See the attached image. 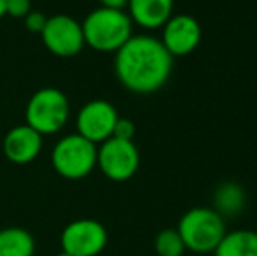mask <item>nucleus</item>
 Segmentation results:
<instances>
[{
  "label": "nucleus",
  "instance_id": "14",
  "mask_svg": "<svg viewBox=\"0 0 257 256\" xmlns=\"http://www.w3.org/2000/svg\"><path fill=\"white\" fill-rule=\"evenodd\" d=\"M212 200L213 211L219 212L222 218H231V216H238L243 211L245 204H247V195L238 183L227 181L217 186Z\"/></svg>",
  "mask_w": 257,
  "mask_h": 256
},
{
  "label": "nucleus",
  "instance_id": "20",
  "mask_svg": "<svg viewBox=\"0 0 257 256\" xmlns=\"http://www.w3.org/2000/svg\"><path fill=\"white\" fill-rule=\"evenodd\" d=\"M102 7H107V9H119L122 11L126 6H128V0H100Z\"/></svg>",
  "mask_w": 257,
  "mask_h": 256
},
{
  "label": "nucleus",
  "instance_id": "4",
  "mask_svg": "<svg viewBox=\"0 0 257 256\" xmlns=\"http://www.w3.org/2000/svg\"><path fill=\"white\" fill-rule=\"evenodd\" d=\"M96 144L79 133L60 139L51 153L54 170L65 179H82L96 167Z\"/></svg>",
  "mask_w": 257,
  "mask_h": 256
},
{
  "label": "nucleus",
  "instance_id": "17",
  "mask_svg": "<svg viewBox=\"0 0 257 256\" xmlns=\"http://www.w3.org/2000/svg\"><path fill=\"white\" fill-rule=\"evenodd\" d=\"M112 137L122 140H133V137H135V125H133V121L128 120V118H119L114 127Z\"/></svg>",
  "mask_w": 257,
  "mask_h": 256
},
{
  "label": "nucleus",
  "instance_id": "1",
  "mask_svg": "<svg viewBox=\"0 0 257 256\" xmlns=\"http://www.w3.org/2000/svg\"><path fill=\"white\" fill-rule=\"evenodd\" d=\"M173 70V56L161 39L153 35H132L115 51L114 72L126 90L149 95L168 82Z\"/></svg>",
  "mask_w": 257,
  "mask_h": 256
},
{
  "label": "nucleus",
  "instance_id": "19",
  "mask_svg": "<svg viewBox=\"0 0 257 256\" xmlns=\"http://www.w3.org/2000/svg\"><path fill=\"white\" fill-rule=\"evenodd\" d=\"M46 21H48V18L42 13H39V11H30V13L25 16V25H27V28L30 32H39V34H41Z\"/></svg>",
  "mask_w": 257,
  "mask_h": 256
},
{
  "label": "nucleus",
  "instance_id": "15",
  "mask_svg": "<svg viewBox=\"0 0 257 256\" xmlns=\"http://www.w3.org/2000/svg\"><path fill=\"white\" fill-rule=\"evenodd\" d=\"M35 242L23 228L0 230V256H34Z\"/></svg>",
  "mask_w": 257,
  "mask_h": 256
},
{
  "label": "nucleus",
  "instance_id": "7",
  "mask_svg": "<svg viewBox=\"0 0 257 256\" xmlns=\"http://www.w3.org/2000/svg\"><path fill=\"white\" fill-rule=\"evenodd\" d=\"M44 46L60 58H70L84 48V34L81 23L67 14H56L48 18L41 32Z\"/></svg>",
  "mask_w": 257,
  "mask_h": 256
},
{
  "label": "nucleus",
  "instance_id": "16",
  "mask_svg": "<svg viewBox=\"0 0 257 256\" xmlns=\"http://www.w3.org/2000/svg\"><path fill=\"white\" fill-rule=\"evenodd\" d=\"M154 249L158 256H184L186 246L177 228H165L156 235Z\"/></svg>",
  "mask_w": 257,
  "mask_h": 256
},
{
  "label": "nucleus",
  "instance_id": "2",
  "mask_svg": "<svg viewBox=\"0 0 257 256\" xmlns=\"http://www.w3.org/2000/svg\"><path fill=\"white\" fill-rule=\"evenodd\" d=\"M81 27L86 44L102 53H115L133 35V21L128 13L107 7L91 11Z\"/></svg>",
  "mask_w": 257,
  "mask_h": 256
},
{
  "label": "nucleus",
  "instance_id": "13",
  "mask_svg": "<svg viewBox=\"0 0 257 256\" xmlns=\"http://www.w3.org/2000/svg\"><path fill=\"white\" fill-rule=\"evenodd\" d=\"M213 256H257V232L245 228L226 232Z\"/></svg>",
  "mask_w": 257,
  "mask_h": 256
},
{
  "label": "nucleus",
  "instance_id": "22",
  "mask_svg": "<svg viewBox=\"0 0 257 256\" xmlns=\"http://www.w3.org/2000/svg\"><path fill=\"white\" fill-rule=\"evenodd\" d=\"M56 256H70V254H68V253H65V251H61V253H60V254H56Z\"/></svg>",
  "mask_w": 257,
  "mask_h": 256
},
{
  "label": "nucleus",
  "instance_id": "18",
  "mask_svg": "<svg viewBox=\"0 0 257 256\" xmlns=\"http://www.w3.org/2000/svg\"><path fill=\"white\" fill-rule=\"evenodd\" d=\"M30 11V0H7L6 2V14H9L13 18H25Z\"/></svg>",
  "mask_w": 257,
  "mask_h": 256
},
{
  "label": "nucleus",
  "instance_id": "5",
  "mask_svg": "<svg viewBox=\"0 0 257 256\" xmlns=\"http://www.w3.org/2000/svg\"><path fill=\"white\" fill-rule=\"evenodd\" d=\"M70 114L68 99L56 88H42L30 97L25 118L27 125L41 135H51L65 127Z\"/></svg>",
  "mask_w": 257,
  "mask_h": 256
},
{
  "label": "nucleus",
  "instance_id": "10",
  "mask_svg": "<svg viewBox=\"0 0 257 256\" xmlns=\"http://www.w3.org/2000/svg\"><path fill=\"white\" fill-rule=\"evenodd\" d=\"M161 42L173 58L191 55L201 42L200 23L191 14H173L163 25Z\"/></svg>",
  "mask_w": 257,
  "mask_h": 256
},
{
  "label": "nucleus",
  "instance_id": "8",
  "mask_svg": "<svg viewBox=\"0 0 257 256\" xmlns=\"http://www.w3.org/2000/svg\"><path fill=\"white\" fill-rule=\"evenodd\" d=\"M107 246V230L95 219H77L65 226L61 247L70 256H96Z\"/></svg>",
  "mask_w": 257,
  "mask_h": 256
},
{
  "label": "nucleus",
  "instance_id": "6",
  "mask_svg": "<svg viewBox=\"0 0 257 256\" xmlns=\"http://www.w3.org/2000/svg\"><path fill=\"white\" fill-rule=\"evenodd\" d=\"M96 165L110 181L122 183L132 179L140 167V153L133 140L110 137L100 144Z\"/></svg>",
  "mask_w": 257,
  "mask_h": 256
},
{
  "label": "nucleus",
  "instance_id": "12",
  "mask_svg": "<svg viewBox=\"0 0 257 256\" xmlns=\"http://www.w3.org/2000/svg\"><path fill=\"white\" fill-rule=\"evenodd\" d=\"M175 0H128V16L146 30H158L173 16Z\"/></svg>",
  "mask_w": 257,
  "mask_h": 256
},
{
  "label": "nucleus",
  "instance_id": "9",
  "mask_svg": "<svg viewBox=\"0 0 257 256\" xmlns=\"http://www.w3.org/2000/svg\"><path fill=\"white\" fill-rule=\"evenodd\" d=\"M119 120L115 107L107 100H91L81 107L77 114V133L93 144H102L110 139Z\"/></svg>",
  "mask_w": 257,
  "mask_h": 256
},
{
  "label": "nucleus",
  "instance_id": "21",
  "mask_svg": "<svg viewBox=\"0 0 257 256\" xmlns=\"http://www.w3.org/2000/svg\"><path fill=\"white\" fill-rule=\"evenodd\" d=\"M6 2L7 0H0V18L6 16Z\"/></svg>",
  "mask_w": 257,
  "mask_h": 256
},
{
  "label": "nucleus",
  "instance_id": "3",
  "mask_svg": "<svg viewBox=\"0 0 257 256\" xmlns=\"http://www.w3.org/2000/svg\"><path fill=\"white\" fill-rule=\"evenodd\" d=\"M177 230L186 249L196 254H206L213 253L226 235V221L212 207H193L184 212Z\"/></svg>",
  "mask_w": 257,
  "mask_h": 256
},
{
  "label": "nucleus",
  "instance_id": "11",
  "mask_svg": "<svg viewBox=\"0 0 257 256\" xmlns=\"http://www.w3.org/2000/svg\"><path fill=\"white\" fill-rule=\"evenodd\" d=\"M42 149V135L27 123L14 127L4 139V153L13 163H30Z\"/></svg>",
  "mask_w": 257,
  "mask_h": 256
}]
</instances>
